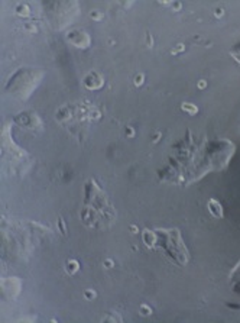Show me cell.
<instances>
[{
  "instance_id": "obj_16",
  "label": "cell",
  "mask_w": 240,
  "mask_h": 323,
  "mask_svg": "<svg viewBox=\"0 0 240 323\" xmlns=\"http://www.w3.org/2000/svg\"><path fill=\"white\" fill-rule=\"evenodd\" d=\"M197 85H198V88H200V90H202V88H205V87H207V81L200 80V81H198V84H197Z\"/></svg>"
},
{
  "instance_id": "obj_17",
  "label": "cell",
  "mask_w": 240,
  "mask_h": 323,
  "mask_svg": "<svg viewBox=\"0 0 240 323\" xmlns=\"http://www.w3.org/2000/svg\"><path fill=\"white\" fill-rule=\"evenodd\" d=\"M214 15H216V16H218V18H220V16H223V15H224V10H223V9H217V10H216V13H214Z\"/></svg>"
},
{
  "instance_id": "obj_6",
  "label": "cell",
  "mask_w": 240,
  "mask_h": 323,
  "mask_svg": "<svg viewBox=\"0 0 240 323\" xmlns=\"http://www.w3.org/2000/svg\"><path fill=\"white\" fill-rule=\"evenodd\" d=\"M181 109H182L184 112H187L188 115H195V113H198V107H197L195 104H193V103H188V102L182 103V104H181Z\"/></svg>"
},
{
  "instance_id": "obj_10",
  "label": "cell",
  "mask_w": 240,
  "mask_h": 323,
  "mask_svg": "<svg viewBox=\"0 0 240 323\" xmlns=\"http://www.w3.org/2000/svg\"><path fill=\"white\" fill-rule=\"evenodd\" d=\"M184 49H185V45H184V43H179V45H177V48H174V49L171 51V54L175 55V54H178L179 51H184Z\"/></svg>"
},
{
  "instance_id": "obj_18",
  "label": "cell",
  "mask_w": 240,
  "mask_h": 323,
  "mask_svg": "<svg viewBox=\"0 0 240 323\" xmlns=\"http://www.w3.org/2000/svg\"><path fill=\"white\" fill-rule=\"evenodd\" d=\"M127 136H130V138L133 136V129L132 128H127Z\"/></svg>"
},
{
  "instance_id": "obj_4",
  "label": "cell",
  "mask_w": 240,
  "mask_h": 323,
  "mask_svg": "<svg viewBox=\"0 0 240 323\" xmlns=\"http://www.w3.org/2000/svg\"><path fill=\"white\" fill-rule=\"evenodd\" d=\"M143 242H145V245H146L148 248H155V243H156V235H155V232L145 229V231H143Z\"/></svg>"
},
{
  "instance_id": "obj_5",
  "label": "cell",
  "mask_w": 240,
  "mask_h": 323,
  "mask_svg": "<svg viewBox=\"0 0 240 323\" xmlns=\"http://www.w3.org/2000/svg\"><path fill=\"white\" fill-rule=\"evenodd\" d=\"M65 270H67L68 274H75V273L80 270V264H78V261H75V259H70V261H67V262H65Z\"/></svg>"
},
{
  "instance_id": "obj_13",
  "label": "cell",
  "mask_w": 240,
  "mask_h": 323,
  "mask_svg": "<svg viewBox=\"0 0 240 323\" xmlns=\"http://www.w3.org/2000/svg\"><path fill=\"white\" fill-rule=\"evenodd\" d=\"M103 322H121V317H114V316H113V317H109V319L104 317Z\"/></svg>"
},
{
  "instance_id": "obj_14",
  "label": "cell",
  "mask_w": 240,
  "mask_h": 323,
  "mask_svg": "<svg viewBox=\"0 0 240 323\" xmlns=\"http://www.w3.org/2000/svg\"><path fill=\"white\" fill-rule=\"evenodd\" d=\"M58 225H59V228H61V232L65 235V232H67V229L64 228V220H62V217H59L58 219Z\"/></svg>"
},
{
  "instance_id": "obj_12",
  "label": "cell",
  "mask_w": 240,
  "mask_h": 323,
  "mask_svg": "<svg viewBox=\"0 0 240 323\" xmlns=\"http://www.w3.org/2000/svg\"><path fill=\"white\" fill-rule=\"evenodd\" d=\"M103 265H104L106 268H113V267H114V262H113L112 259H104Z\"/></svg>"
},
{
  "instance_id": "obj_11",
  "label": "cell",
  "mask_w": 240,
  "mask_h": 323,
  "mask_svg": "<svg viewBox=\"0 0 240 323\" xmlns=\"http://www.w3.org/2000/svg\"><path fill=\"white\" fill-rule=\"evenodd\" d=\"M143 74H137L136 77H135V85H142L143 84Z\"/></svg>"
},
{
  "instance_id": "obj_8",
  "label": "cell",
  "mask_w": 240,
  "mask_h": 323,
  "mask_svg": "<svg viewBox=\"0 0 240 323\" xmlns=\"http://www.w3.org/2000/svg\"><path fill=\"white\" fill-rule=\"evenodd\" d=\"M90 18H91L93 20H101V19H103V13L98 12V10H91V12H90Z\"/></svg>"
},
{
  "instance_id": "obj_1",
  "label": "cell",
  "mask_w": 240,
  "mask_h": 323,
  "mask_svg": "<svg viewBox=\"0 0 240 323\" xmlns=\"http://www.w3.org/2000/svg\"><path fill=\"white\" fill-rule=\"evenodd\" d=\"M67 39H68V42H71L74 46H77V48H87L91 43V38L88 36V34H85L81 29L70 31L68 35H67Z\"/></svg>"
},
{
  "instance_id": "obj_3",
  "label": "cell",
  "mask_w": 240,
  "mask_h": 323,
  "mask_svg": "<svg viewBox=\"0 0 240 323\" xmlns=\"http://www.w3.org/2000/svg\"><path fill=\"white\" fill-rule=\"evenodd\" d=\"M207 207H208V212L211 213L213 217L216 219H223V207L220 202H217L216 199H210L207 203Z\"/></svg>"
},
{
  "instance_id": "obj_9",
  "label": "cell",
  "mask_w": 240,
  "mask_h": 323,
  "mask_svg": "<svg viewBox=\"0 0 240 323\" xmlns=\"http://www.w3.org/2000/svg\"><path fill=\"white\" fill-rule=\"evenodd\" d=\"M84 297L93 300V298H96V291H94V290H85V291H84Z\"/></svg>"
},
{
  "instance_id": "obj_7",
  "label": "cell",
  "mask_w": 240,
  "mask_h": 323,
  "mask_svg": "<svg viewBox=\"0 0 240 323\" xmlns=\"http://www.w3.org/2000/svg\"><path fill=\"white\" fill-rule=\"evenodd\" d=\"M139 313H140L142 316H151V315H152V309H151L148 304H142Z\"/></svg>"
},
{
  "instance_id": "obj_2",
  "label": "cell",
  "mask_w": 240,
  "mask_h": 323,
  "mask_svg": "<svg viewBox=\"0 0 240 323\" xmlns=\"http://www.w3.org/2000/svg\"><path fill=\"white\" fill-rule=\"evenodd\" d=\"M82 84H84V87H85L87 90H98V88L103 87L104 80H103V76L91 71L90 74H87V76L84 77Z\"/></svg>"
},
{
  "instance_id": "obj_15",
  "label": "cell",
  "mask_w": 240,
  "mask_h": 323,
  "mask_svg": "<svg viewBox=\"0 0 240 323\" xmlns=\"http://www.w3.org/2000/svg\"><path fill=\"white\" fill-rule=\"evenodd\" d=\"M146 43H148V46H152V45H153V39H152L151 34H146Z\"/></svg>"
}]
</instances>
